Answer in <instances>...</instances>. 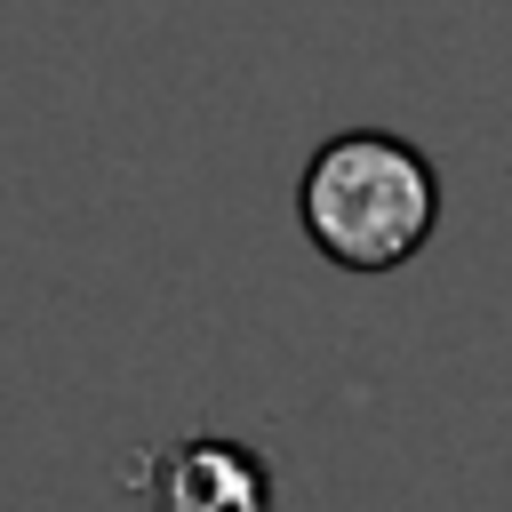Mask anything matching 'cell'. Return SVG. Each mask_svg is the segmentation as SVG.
Masks as SVG:
<instances>
[{
    "mask_svg": "<svg viewBox=\"0 0 512 512\" xmlns=\"http://www.w3.org/2000/svg\"><path fill=\"white\" fill-rule=\"evenodd\" d=\"M296 224L344 272H400L440 232V168L408 136L344 128L304 160Z\"/></svg>",
    "mask_w": 512,
    "mask_h": 512,
    "instance_id": "obj_1",
    "label": "cell"
},
{
    "mask_svg": "<svg viewBox=\"0 0 512 512\" xmlns=\"http://www.w3.org/2000/svg\"><path fill=\"white\" fill-rule=\"evenodd\" d=\"M152 512H272V472L240 440H176L152 456Z\"/></svg>",
    "mask_w": 512,
    "mask_h": 512,
    "instance_id": "obj_2",
    "label": "cell"
}]
</instances>
